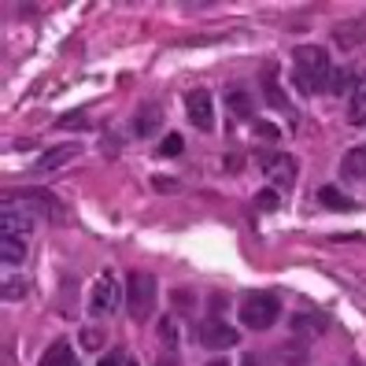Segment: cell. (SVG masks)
Returning a JSON list of instances; mask_svg holds the SVG:
<instances>
[{
    "label": "cell",
    "mask_w": 366,
    "mask_h": 366,
    "mask_svg": "<svg viewBox=\"0 0 366 366\" xmlns=\"http://www.w3.org/2000/svg\"><path fill=\"white\" fill-rule=\"evenodd\" d=\"M330 78H333V67H330V56H325L322 45H300L296 56H293V82L304 97L311 93H325L330 89Z\"/></svg>",
    "instance_id": "cell-1"
},
{
    "label": "cell",
    "mask_w": 366,
    "mask_h": 366,
    "mask_svg": "<svg viewBox=\"0 0 366 366\" xmlns=\"http://www.w3.org/2000/svg\"><path fill=\"white\" fill-rule=\"evenodd\" d=\"M155 300H160V281L152 274H141L134 270L126 278V307H129V318L134 322H148L152 311H155Z\"/></svg>",
    "instance_id": "cell-2"
},
{
    "label": "cell",
    "mask_w": 366,
    "mask_h": 366,
    "mask_svg": "<svg viewBox=\"0 0 366 366\" xmlns=\"http://www.w3.org/2000/svg\"><path fill=\"white\" fill-rule=\"evenodd\" d=\"M237 315H241V322L252 333H263V330H270V325L281 318V304H278V296H274V293H248L241 300Z\"/></svg>",
    "instance_id": "cell-3"
},
{
    "label": "cell",
    "mask_w": 366,
    "mask_h": 366,
    "mask_svg": "<svg viewBox=\"0 0 366 366\" xmlns=\"http://www.w3.org/2000/svg\"><path fill=\"white\" fill-rule=\"evenodd\" d=\"M15 196H19L26 207H30L37 218H48V222H56V226H63V222H67L63 204H59L48 189H15Z\"/></svg>",
    "instance_id": "cell-4"
},
{
    "label": "cell",
    "mask_w": 366,
    "mask_h": 366,
    "mask_svg": "<svg viewBox=\"0 0 366 366\" xmlns=\"http://www.w3.org/2000/svg\"><path fill=\"white\" fill-rule=\"evenodd\" d=\"M37 222H41V218H37L15 192L4 196V233H15V237H22V233H30L37 226Z\"/></svg>",
    "instance_id": "cell-5"
},
{
    "label": "cell",
    "mask_w": 366,
    "mask_h": 366,
    "mask_svg": "<svg viewBox=\"0 0 366 366\" xmlns=\"http://www.w3.org/2000/svg\"><path fill=\"white\" fill-rule=\"evenodd\" d=\"M185 115H189V122L196 129H204V134H211L215 129V100L207 89H192V93L185 97Z\"/></svg>",
    "instance_id": "cell-6"
},
{
    "label": "cell",
    "mask_w": 366,
    "mask_h": 366,
    "mask_svg": "<svg viewBox=\"0 0 366 366\" xmlns=\"http://www.w3.org/2000/svg\"><path fill=\"white\" fill-rule=\"evenodd\" d=\"M330 311H296V315L289 318V330L293 337H300V341H318V337L330 330Z\"/></svg>",
    "instance_id": "cell-7"
},
{
    "label": "cell",
    "mask_w": 366,
    "mask_h": 366,
    "mask_svg": "<svg viewBox=\"0 0 366 366\" xmlns=\"http://www.w3.org/2000/svg\"><path fill=\"white\" fill-rule=\"evenodd\" d=\"M89 311H93L97 318L115 315V311H119V281H115V274H104V278L93 285V300H89Z\"/></svg>",
    "instance_id": "cell-8"
},
{
    "label": "cell",
    "mask_w": 366,
    "mask_h": 366,
    "mask_svg": "<svg viewBox=\"0 0 366 366\" xmlns=\"http://www.w3.org/2000/svg\"><path fill=\"white\" fill-rule=\"evenodd\" d=\"M263 171L270 178V185L293 189L296 185V174H300V163H296V155H270V160L263 163Z\"/></svg>",
    "instance_id": "cell-9"
},
{
    "label": "cell",
    "mask_w": 366,
    "mask_h": 366,
    "mask_svg": "<svg viewBox=\"0 0 366 366\" xmlns=\"http://www.w3.org/2000/svg\"><path fill=\"white\" fill-rule=\"evenodd\" d=\"M200 344H204V348H211V351H226V348L237 344V330H230L226 322L211 318V322H204V325H200Z\"/></svg>",
    "instance_id": "cell-10"
},
{
    "label": "cell",
    "mask_w": 366,
    "mask_h": 366,
    "mask_svg": "<svg viewBox=\"0 0 366 366\" xmlns=\"http://www.w3.org/2000/svg\"><path fill=\"white\" fill-rule=\"evenodd\" d=\"M129 129H134V137H141V141H145V137H155V134L163 129V108H160V104H152V100L141 104V111L134 115Z\"/></svg>",
    "instance_id": "cell-11"
},
{
    "label": "cell",
    "mask_w": 366,
    "mask_h": 366,
    "mask_svg": "<svg viewBox=\"0 0 366 366\" xmlns=\"http://www.w3.org/2000/svg\"><path fill=\"white\" fill-rule=\"evenodd\" d=\"M78 155H82V145H56V148H45L41 155H37V167H41V171H59L63 163H71V160H78Z\"/></svg>",
    "instance_id": "cell-12"
},
{
    "label": "cell",
    "mask_w": 366,
    "mask_h": 366,
    "mask_svg": "<svg viewBox=\"0 0 366 366\" xmlns=\"http://www.w3.org/2000/svg\"><path fill=\"white\" fill-rule=\"evenodd\" d=\"M348 122L366 126V74L356 78V89H351V97H348Z\"/></svg>",
    "instance_id": "cell-13"
},
{
    "label": "cell",
    "mask_w": 366,
    "mask_h": 366,
    "mask_svg": "<svg viewBox=\"0 0 366 366\" xmlns=\"http://www.w3.org/2000/svg\"><path fill=\"white\" fill-rule=\"evenodd\" d=\"M341 178H348V181H366V145L344 152V160H341Z\"/></svg>",
    "instance_id": "cell-14"
},
{
    "label": "cell",
    "mask_w": 366,
    "mask_h": 366,
    "mask_svg": "<svg viewBox=\"0 0 366 366\" xmlns=\"http://www.w3.org/2000/svg\"><path fill=\"white\" fill-rule=\"evenodd\" d=\"M318 204L330 207V211H356V200H351V196H344L337 185H322V189H318Z\"/></svg>",
    "instance_id": "cell-15"
},
{
    "label": "cell",
    "mask_w": 366,
    "mask_h": 366,
    "mask_svg": "<svg viewBox=\"0 0 366 366\" xmlns=\"http://www.w3.org/2000/svg\"><path fill=\"white\" fill-rule=\"evenodd\" d=\"M41 366H78V359H74V348H71L67 341H56L52 348H45Z\"/></svg>",
    "instance_id": "cell-16"
},
{
    "label": "cell",
    "mask_w": 366,
    "mask_h": 366,
    "mask_svg": "<svg viewBox=\"0 0 366 366\" xmlns=\"http://www.w3.org/2000/svg\"><path fill=\"white\" fill-rule=\"evenodd\" d=\"M0 259H4L8 267H19L26 259V244L22 237H15V233H4V241H0Z\"/></svg>",
    "instance_id": "cell-17"
},
{
    "label": "cell",
    "mask_w": 366,
    "mask_h": 366,
    "mask_svg": "<svg viewBox=\"0 0 366 366\" xmlns=\"http://www.w3.org/2000/svg\"><path fill=\"white\" fill-rule=\"evenodd\" d=\"M356 71H333V78H330V93H337V97H341V93H348L351 97V89H356Z\"/></svg>",
    "instance_id": "cell-18"
},
{
    "label": "cell",
    "mask_w": 366,
    "mask_h": 366,
    "mask_svg": "<svg viewBox=\"0 0 366 366\" xmlns=\"http://www.w3.org/2000/svg\"><path fill=\"white\" fill-rule=\"evenodd\" d=\"M263 93H267V100H270V108H278V111L289 108V100H285V93L278 89V82H274V74H270V71L263 74Z\"/></svg>",
    "instance_id": "cell-19"
},
{
    "label": "cell",
    "mask_w": 366,
    "mask_h": 366,
    "mask_svg": "<svg viewBox=\"0 0 366 366\" xmlns=\"http://www.w3.org/2000/svg\"><path fill=\"white\" fill-rule=\"evenodd\" d=\"M226 100H230V111L237 115V119H252V100H248V93L233 89V93H230Z\"/></svg>",
    "instance_id": "cell-20"
},
{
    "label": "cell",
    "mask_w": 366,
    "mask_h": 366,
    "mask_svg": "<svg viewBox=\"0 0 366 366\" xmlns=\"http://www.w3.org/2000/svg\"><path fill=\"white\" fill-rule=\"evenodd\" d=\"M363 30L366 26H337V41H341V48H356Z\"/></svg>",
    "instance_id": "cell-21"
},
{
    "label": "cell",
    "mask_w": 366,
    "mask_h": 366,
    "mask_svg": "<svg viewBox=\"0 0 366 366\" xmlns=\"http://www.w3.org/2000/svg\"><path fill=\"white\" fill-rule=\"evenodd\" d=\"M255 204H259V211H274V207H281V192L263 189V192L255 196Z\"/></svg>",
    "instance_id": "cell-22"
},
{
    "label": "cell",
    "mask_w": 366,
    "mask_h": 366,
    "mask_svg": "<svg viewBox=\"0 0 366 366\" xmlns=\"http://www.w3.org/2000/svg\"><path fill=\"white\" fill-rule=\"evenodd\" d=\"M181 148H185L181 134H167V137H163V145H160V152H163V155H181Z\"/></svg>",
    "instance_id": "cell-23"
},
{
    "label": "cell",
    "mask_w": 366,
    "mask_h": 366,
    "mask_svg": "<svg viewBox=\"0 0 366 366\" xmlns=\"http://www.w3.org/2000/svg\"><path fill=\"white\" fill-rule=\"evenodd\" d=\"M278 356H281V363H289V366H304V363H307V351H300V348H293V344L281 348Z\"/></svg>",
    "instance_id": "cell-24"
},
{
    "label": "cell",
    "mask_w": 366,
    "mask_h": 366,
    "mask_svg": "<svg viewBox=\"0 0 366 366\" xmlns=\"http://www.w3.org/2000/svg\"><path fill=\"white\" fill-rule=\"evenodd\" d=\"M97 366H137V359H129V356H122V351H111V356H104Z\"/></svg>",
    "instance_id": "cell-25"
},
{
    "label": "cell",
    "mask_w": 366,
    "mask_h": 366,
    "mask_svg": "<svg viewBox=\"0 0 366 366\" xmlns=\"http://www.w3.org/2000/svg\"><path fill=\"white\" fill-rule=\"evenodd\" d=\"M26 296V285L15 278V281H4V300H8V304H11V300H22Z\"/></svg>",
    "instance_id": "cell-26"
},
{
    "label": "cell",
    "mask_w": 366,
    "mask_h": 366,
    "mask_svg": "<svg viewBox=\"0 0 366 366\" xmlns=\"http://www.w3.org/2000/svg\"><path fill=\"white\" fill-rule=\"evenodd\" d=\"M160 337H167V348H178V330H174V322H171V318L160 325Z\"/></svg>",
    "instance_id": "cell-27"
},
{
    "label": "cell",
    "mask_w": 366,
    "mask_h": 366,
    "mask_svg": "<svg viewBox=\"0 0 366 366\" xmlns=\"http://www.w3.org/2000/svg\"><path fill=\"white\" fill-rule=\"evenodd\" d=\"M255 129H259V137H263V141H278L281 137V129L274 122H255Z\"/></svg>",
    "instance_id": "cell-28"
},
{
    "label": "cell",
    "mask_w": 366,
    "mask_h": 366,
    "mask_svg": "<svg viewBox=\"0 0 366 366\" xmlns=\"http://www.w3.org/2000/svg\"><path fill=\"white\" fill-rule=\"evenodd\" d=\"M82 344H85L89 351H97V348L104 344V337H100L97 330H82Z\"/></svg>",
    "instance_id": "cell-29"
},
{
    "label": "cell",
    "mask_w": 366,
    "mask_h": 366,
    "mask_svg": "<svg viewBox=\"0 0 366 366\" xmlns=\"http://www.w3.org/2000/svg\"><path fill=\"white\" fill-rule=\"evenodd\" d=\"M85 122V115L82 111H67V115H59V126H82Z\"/></svg>",
    "instance_id": "cell-30"
},
{
    "label": "cell",
    "mask_w": 366,
    "mask_h": 366,
    "mask_svg": "<svg viewBox=\"0 0 366 366\" xmlns=\"http://www.w3.org/2000/svg\"><path fill=\"white\" fill-rule=\"evenodd\" d=\"M152 185H155V189L163 192V189H178V181H174V178H163V174H160V178L152 181Z\"/></svg>",
    "instance_id": "cell-31"
},
{
    "label": "cell",
    "mask_w": 366,
    "mask_h": 366,
    "mask_svg": "<svg viewBox=\"0 0 366 366\" xmlns=\"http://www.w3.org/2000/svg\"><path fill=\"white\" fill-rule=\"evenodd\" d=\"M241 366H263V363H259L255 356H244V359H241Z\"/></svg>",
    "instance_id": "cell-32"
},
{
    "label": "cell",
    "mask_w": 366,
    "mask_h": 366,
    "mask_svg": "<svg viewBox=\"0 0 366 366\" xmlns=\"http://www.w3.org/2000/svg\"><path fill=\"white\" fill-rule=\"evenodd\" d=\"M207 366H230V363H222V359H215V363H207Z\"/></svg>",
    "instance_id": "cell-33"
},
{
    "label": "cell",
    "mask_w": 366,
    "mask_h": 366,
    "mask_svg": "<svg viewBox=\"0 0 366 366\" xmlns=\"http://www.w3.org/2000/svg\"><path fill=\"white\" fill-rule=\"evenodd\" d=\"M348 366H363V363H348Z\"/></svg>",
    "instance_id": "cell-34"
}]
</instances>
